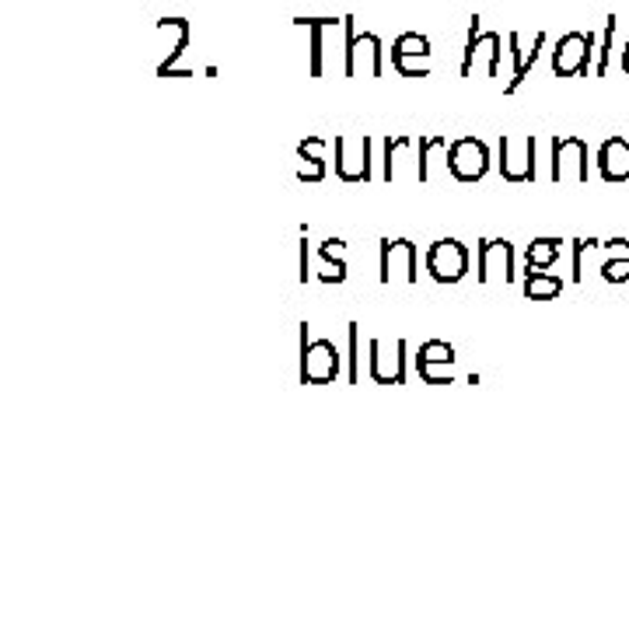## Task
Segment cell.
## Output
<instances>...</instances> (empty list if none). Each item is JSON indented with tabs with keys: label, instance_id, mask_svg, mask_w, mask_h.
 I'll return each mask as SVG.
<instances>
[{
	"label": "cell",
	"instance_id": "8fae6325",
	"mask_svg": "<svg viewBox=\"0 0 629 629\" xmlns=\"http://www.w3.org/2000/svg\"><path fill=\"white\" fill-rule=\"evenodd\" d=\"M479 284H490L493 277H504L507 284L514 280V246L507 238H482L479 241Z\"/></svg>",
	"mask_w": 629,
	"mask_h": 629
},
{
	"label": "cell",
	"instance_id": "ffe728a7",
	"mask_svg": "<svg viewBox=\"0 0 629 629\" xmlns=\"http://www.w3.org/2000/svg\"><path fill=\"white\" fill-rule=\"evenodd\" d=\"M521 290H525V298H528V301H550V298H556L559 290H563V280L556 277V273H545V269H536V273H531V269H528Z\"/></svg>",
	"mask_w": 629,
	"mask_h": 629
},
{
	"label": "cell",
	"instance_id": "e0dca14e",
	"mask_svg": "<svg viewBox=\"0 0 629 629\" xmlns=\"http://www.w3.org/2000/svg\"><path fill=\"white\" fill-rule=\"evenodd\" d=\"M487 71V77L500 74V32H479L473 56L462 63V77H473V71Z\"/></svg>",
	"mask_w": 629,
	"mask_h": 629
},
{
	"label": "cell",
	"instance_id": "f546056e",
	"mask_svg": "<svg viewBox=\"0 0 629 629\" xmlns=\"http://www.w3.org/2000/svg\"><path fill=\"white\" fill-rule=\"evenodd\" d=\"M301 284H309V224H301Z\"/></svg>",
	"mask_w": 629,
	"mask_h": 629
},
{
	"label": "cell",
	"instance_id": "9c48e42d",
	"mask_svg": "<svg viewBox=\"0 0 629 629\" xmlns=\"http://www.w3.org/2000/svg\"><path fill=\"white\" fill-rule=\"evenodd\" d=\"M430 39L419 32H402L392 42V67L399 77H427L430 74Z\"/></svg>",
	"mask_w": 629,
	"mask_h": 629
},
{
	"label": "cell",
	"instance_id": "f1b7e54d",
	"mask_svg": "<svg viewBox=\"0 0 629 629\" xmlns=\"http://www.w3.org/2000/svg\"><path fill=\"white\" fill-rule=\"evenodd\" d=\"M599 249H605L608 255H616V260H629V238H608L605 246H599Z\"/></svg>",
	"mask_w": 629,
	"mask_h": 629
},
{
	"label": "cell",
	"instance_id": "ba28073f",
	"mask_svg": "<svg viewBox=\"0 0 629 629\" xmlns=\"http://www.w3.org/2000/svg\"><path fill=\"white\" fill-rule=\"evenodd\" d=\"M336 175L340 183H370V137H336Z\"/></svg>",
	"mask_w": 629,
	"mask_h": 629
},
{
	"label": "cell",
	"instance_id": "d6986e66",
	"mask_svg": "<svg viewBox=\"0 0 629 629\" xmlns=\"http://www.w3.org/2000/svg\"><path fill=\"white\" fill-rule=\"evenodd\" d=\"M559 252H563L559 238H550V235L531 238V246L525 249V263H528V269H553L556 260H559Z\"/></svg>",
	"mask_w": 629,
	"mask_h": 629
},
{
	"label": "cell",
	"instance_id": "4dcf8cb0",
	"mask_svg": "<svg viewBox=\"0 0 629 629\" xmlns=\"http://www.w3.org/2000/svg\"><path fill=\"white\" fill-rule=\"evenodd\" d=\"M622 71L629 74V42L622 46Z\"/></svg>",
	"mask_w": 629,
	"mask_h": 629
},
{
	"label": "cell",
	"instance_id": "277c9868",
	"mask_svg": "<svg viewBox=\"0 0 629 629\" xmlns=\"http://www.w3.org/2000/svg\"><path fill=\"white\" fill-rule=\"evenodd\" d=\"M500 161L496 168L504 175V183H536V137L525 134V137H500L496 143Z\"/></svg>",
	"mask_w": 629,
	"mask_h": 629
},
{
	"label": "cell",
	"instance_id": "9a60e30c",
	"mask_svg": "<svg viewBox=\"0 0 629 629\" xmlns=\"http://www.w3.org/2000/svg\"><path fill=\"white\" fill-rule=\"evenodd\" d=\"M599 172L605 183H629V126L626 134L608 137L599 148Z\"/></svg>",
	"mask_w": 629,
	"mask_h": 629
},
{
	"label": "cell",
	"instance_id": "8992f818",
	"mask_svg": "<svg viewBox=\"0 0 629 629\" xmlns=\"http://www.w3.org/2000/svg\"><path fill=\"white\" fill-rule=\"evenodd\" d=\"M427 273L438 284H458L469 273V249L458 238H438L427 249Z\"/></svg>",
	"mask_w": 629,
	"mask_h": 629
},
{
	"label": "cell",
	"instance_id": "484cf974",
	"mask_svg": "<svg viewBox=\"0 0 629 629\" xmlns=\"http://www.w3.org/2000/svg\"><path fill=\"white\" fill-rule=\"evenodd\" d=\"M318 255H322V260H326V263H336V266H340V269L347 273V241H343V238L322 241V246H318Z\"/></svg>",
	"mask_w": 629,
	"mask_h": 629
},
{
	"label": "cell",
	"instance_id": "4fadbf2b",
	"mask_svg": "<svg viewBox=\"0 0 629 629\" xmlns=\"http://www.w3.org/2000/svg\"><path fill=\"white\" fill-rule=\"evenodd\" d=\"M370 361H367V375L375 378L378 385H402L406 381V340H399L395 357H385V343L370 340Z\"/></svg>",
	"mask_w": 629,
	"mask_h": 629
},
{
	"label": "cell",
	"instance_id": "d4e9b609",
	"mask_svg": "<svg viewBox=\"0 0 629 629\" xmlns=\"http://www.w3.org/2000/svg\"><path fill=\"white\" fill-rule=\"evenodd\" d=\"M304 165L298 168V183H322L326 179V158L312 154V158H301Z\"/></svg>",
	"mask_w": 629,
	"mask_h": 629
},
{
	"label": "cell",
	"instance_id": "cb8c5ba5",
	"mask_svg": "<svg viewBox=\"0 0 629 629\" xmlns=\"http://www.w3.org/2000/svg\"><path fill=\"white\" fill-rule=\"evenodd\" d=\"M350 385H357L361 381V326L357 322H350Z\"/></svg>",
	"mask_w": 629,
	"mask_h": 629
},
{
	"label": "cell",
	"instance_id": "2e32d148",
	"mask_svg": "<svg viewBox=\"0 0 629 629\" xmlns=\"http://www.w3.org/2000/svg\"><path fill=\"white\" fill-rule=\"evenodd\" d=\"M507 42H511V56H514V74H511V80H507V95H514L518 91L525 80H528V74H531V67L539 63V53H542V46H545V32H539L536 36V42H531V50H521V36L518 32H511L507 36Z\"/></svg>",
	"mask_w": 629,
	"mask_h": 629
},
{
	"label": "cell",
	"instance_id": "44dd1931",
	"mask_svg": "<svg viewBox=\"0 0 629 629\" xmlns=\"http://www.w3.org/2000/svg\"><path fill=\"white\" fill-rule=\"evenodd\" d=\"M448 137L441 134H424L419 137V158H416V179L419 183H427L430 179V151H438V148H448Z\"/></svg>",
	"mask_w": 629,
	"mask_h": 629
},
{
	"label": "cell",
	"instance_id": "52a82bcc",
	"mask_svg": "<svg viewBox=\"0 0 629 629\" xmlns=\"http://www.w3.org/2000/svg\"><path fill=\"white\" fill-rule=\"evenodd\" d=\"M416 284L419 280V266H416V246L410 238H381L378 241V280L392 284V277Z\"/></svg>",
	"mask_w": 629,
	"mask_h": 629
},
{
	"label": "cell",
	"instance_id": "7402d4cb",
	"mask_svg": "<svg viewBox=\"0 0 629 629\" xmlns=\"http://www.w3.org/2000/svg\"><path fill=\"white\" fill-rule=\"evenodd\" d=\"M413 137H406V134H402V137H385V183H392L395 179V168H399V154L402 151H406V148H413Z\"/></svg>",
	"mask_w": 629,
	"mask_h": 629
},
{
	"label": "cell",
	"instance_id": "4316f807",
	"mask_svg": "<svg viewBox=\"0 0 629 629\" xmlns=\"http://www.w3.org/2000/svg\"><path fill=\"white\" fill-rule=\"evenodd\" d=\"M602 280H608V284H629V260H616V255H608L605 266H602Z\"/></svg>",
	"mask_w": 629,
	"mask_h": 629
},
{
	"label": "cell",
	"instance_id": "30bf717a",
	"mask_svg": "<svg viewBox=\"0 0 629 629\" xmlns=\"http://www.w3.org/2000/svg\"><path fill=\"white\" fill-rule=\"evenodd\" d=\"M553 183H588V143L580 137H553Z\"/></svg>",
	"mask_w": 629,
	"mask_h": 629
},
{
	"label": "cell",
	"instance_id": "5b68a950",
	"mask_svg": "<svg viewBox=\"0 0 629 629\" xmlns=\"http://www.w3.org/2000/svg\"><path fill=\"white\" fill-rule=\"evenodd\" d=\"M444 154H448V172L455 175L458 183H479L482 175L490 172V148L479 137L451 140Z\"/></svg>",
	"mask_w": 629,
	"mask_h": 629
},
{
	"label": "cell",
	"instance_id": "ac0fdd59",
	"mask_svg": "<svg viewBox=\"0 0 629 629\" xmlns=\"http://www.w3.org/2000/svg\"><path fill=\"white\" fill-rule=\"evenodd\" d=\"M298 28H309V39H312V53H309V67L312 77H322V53H326V32L332 28H343V18H294Z\"/></svg>",
	"mask_w": 629,
	"mask_h": 629
},
{
	"label": "cell",
	"instance_id": "5bb4252c",
	"mask_svg": "<svg viewBox=\"0 0 629 629\" xmlns=\"http://www.w3.org/2000/svg\"><path fill=\"white\" fill-rule=\"evenodd\" d=\"M458 357H455V347L444 343V340H430L416 350V375L424 378L427 385H451L455 378L451 375H438V367H451Z\"/></svg>",
	"mask_w": 629,
	"mask_h": 629
},
{
	"label": "cell",
	"instance_id": "7c38bea8",
	"mask_svg": "<svg viewBox=\"0 0 629 629\" xmlns=\"http://www.w3.org/2000/svg\"><path fill=\"white\" fill-rule=\"evenodd\" d=\"M158 36L168 46V56L158 63V77H197L192 71H179V60L189 46V22L186 18H161Z\"/></svg>",
	"mask_w": 629,
	"mask_h": 629
},
{
	"label": "cell",
	"instance_id": "6da1fadb",
	"mask_svg": "<svg viewBox=\"0 0 629 629\" xmlns=\"http://www.w3.org/2000/svg\"><path fill=\"white\" fill-rule=\"evenodd\" d=\"M381 77L385 50L375 32H357L353 14L343 18V77Z\"/></svg>",
	"mask_w": 629,
	"mask_h": 629
},
{
	"label": "cell",
	"instance_id": "83f0119b",
	"mask_svg": "<svg viewBox=\"0 0 629 629\" xmlns=\"http://www.w3.org/2000/svg\"><path fill=\"white\" fill-rule=\"evenodd\" d=\"M588 246H594V241H584V238L574 241V273H570V280H584V263H580V260H584Z\"/></svg>",
	"mask_w": 629,
	"mask_h": 629
},
{
	"label": "cell",
	"instance_id": "7a4b0ae2",
	"mask_svg": "<svg viewBox=\"0 0 629 629\" xmlns=\"http://www.w3.org/2000/svg\"><path fill=\"white\" fill-rule=\"evenodd\" d=\"M340 350L332 340L309 343V322H301V385H329L340 378Z\"/></svg>",
	"mask_w": 629,
	"mask_h": 629
},
{
	"label": "cell",
	"instance_id": "3957f363",
	"mask_svg": "<svg viewBox=\"0 0 629 629\" xmlns=\"http://www.w3.org/2000/svg\"><path fill=\"white\" fill-rule=\"evenodd\" d=\"M594 56H599V36H594V32H567V36L553 46V74L580 77L588 74Z\"/></svg>",
	"mask_w": 629,
	"mask_h": 629
},
{
	"label": "cell",
	"instance_id": "603a6c76",
	"mask_svg": "<svg viewBox=\"0 0 629 629\" xmlns=\"http://www.w3.org/2000/svg\"><path fill=\"white\" fill-rule=\"evenodd\" d=\"M612 46H616V14H608V18H605V32H602V39H599V63H594V74H599V77L608 74Z\"/></svg>",
	"mask_w": 629,
	"mask_h": 629
}]
</instances>
